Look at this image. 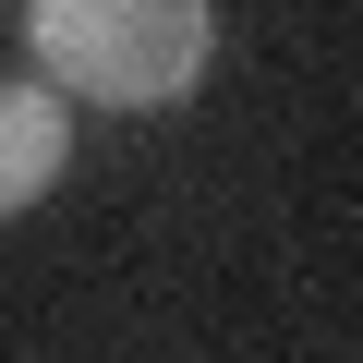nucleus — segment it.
Here are the masks:
<instances>
[{
	"label": "nucleus",
	"instance_id": "2",
	"mask_svg": "<svg viewBox=\"0 0 363 363\" xmlns=\"http://www.w3.org/2000/svg\"><path fill=\"white\" fill-rule=\"evenodd\" d=\"M61 157H73L61 97H49V85H0V218H25V206L49 194Z\"/></svg>",
	"mask_w": 363,
	"mask_h": 363
},
{
	"label": "nucleus",
	"instance_id": "1",
	"mask_svg": "<svg viewBox=\"0 0 363 363\" xmlns=\"http://www.w3.org/2000/svg\"><path fill=\"white\" fill-rule=\"evenodd\" d=\"M206 0H25V49L97 109H169L206 73Z\"/></svg>",
	"mask_w": 363,
	"mask_h": 363
}]
</instances>
